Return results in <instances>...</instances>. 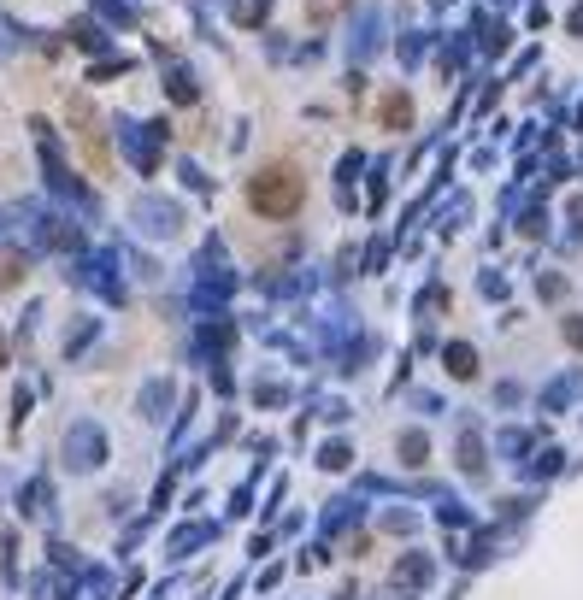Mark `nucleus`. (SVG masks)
Instances as JSON below:
<instances>
[{
    "instance_id": "nucleus-10",
    "label": "nucleus",
    "mask_w": 583,
    "mask_h": 600,
    "mask_svg": "<svg viewBox=\"0 0 583 600\" xmlns=\"http://www.w3.org/2000/svg\"><path fill=\"white\" fill-rule=\"evenodd\" d=\"M71 35H77V47H106V35L89 30V24H71Z\"/></svg>"
},
{
    "instance_id": "nucleus-8",
    "label": "nucleus",
    "mask_w": 583,
    "mask_h": 600,
    "mask_svg": "<svg viewBox=\"0 0 583 600\" xmlns=\"http://www.w3.org/2000/svg\"><path fill=\"white\" fill-rule=\"evenodd\" d=\"M407 118H413L407 95H389V100H383V124H389V130H407Z\"/></svg>"
},
{
    "instance_id": "nucleus-12",
    "label": "nucleus",
    "mask_w": 583,
    "mask_h": 600,
    "mask_svg": "<svg viewBox=\"0 0 583 600\" xmlns=\"http://www.w3.org/2000/svg\"><path fill=\"white\" fill-rule=\"evenodd\" d=\"M95 6H101V12H106V18H113V24H124V18H130V12H124L118 0H95Z\"/></svg>"
},
{
    "instance_id": "nucleus-9",
    "label": "nucleus",
    "mask_w": 583,
    "mask_h": 600,
    "mask_svg": "<svg viewBox=\"0 0 583 600\" xmlns=\"http://www.w3.org/2000/svg\"><path fill=\"white\" fill-rule=\"evenodd\" d=\"M18 277H24V259H18V254H6V259H0V289H12Z\"/></svg>"
},
{
    "instance_id": "nucleus-7",
    "label": "nucleus",
    "mask_w": 583,
    "mask_h": 600,
    "mask_svg": "<svg viewBox=\"0 0 583 600\" xmlns=\"http://www.w3.org/2000/svg\"><path fill=\"white\" fill-rule=\"evenodd\" d=\"M89 283H101V295H106V300H118V277H113V259H106V254H95V259H89Z\"/></svg>"
},
{
    "instance_id": "nucleus-11",
    "label": "nucleus",
    "mask_w": 583,
    "mask_h": 600,
    "mask_svg": "<svg viewBox=\"0 0 583 600\" xmlns=\"http://www.w3.org/2000/svg\"><path fill=\"white\" fill-rule=\"evenodd\" d=\"M448 365L460 371V377H471V354H466V347H448Z\"/></svg>"
},
{
    "instance_id": "nucleus-1",
    "label": "nucleus",
    "mask_w": 583,
    "mask_h": 600,
    "mask_svg": "<svg viewBox=\"0 0 583 600\" xmlns=\"http://www.w3.org/2000/svg\"><path fill=\"white\" fill-rule=\"evenodd\" d=\"M301 200H307V177L289 159H271V165H259L254 177H247V206H254L259 218H295Z\"/></svg>"
},
{
    "instance_id": "nucleus-13",
    "label": "nucleus",
    "mask_w": 583,
    "mask_h": 600,
    "mask_svg": "<svg viewBox=\"0 0 583 600\" xmlns=\"http://www.w3.org/2000/svg\"><path fill=\"white\" fill-rule=\"evenodd\" d=\"M0 365H6V342H0Z\"/></svg>"
},
{
    "instance_id": "nucleus-4",
    "label": "nucleus",
    "mask_w": 583,
    "mask_h": 600,
    "mask_svg": "<svg viewBox=\"0 0 583 600\" xmlns=\"http://www.w3.org/2000/svg\"><path fill=\"white\" fill-rule=\"evenodd\" d=\"M136 224H142L147 235H171L177 230V206H166V200H136Z\"/></svg>"
},
{
    "instance_id": "nucleus-3",
    "label": "nucleus",
    "mask_w": 583,
    "mask_h": 600,
    "mask_svg": "<svg viewBox=\"0 0 583 600\" xmlns=\"http://www.w3.org/2000/svg\"><path fill=\"white\" fill-rule=\"evenodd\" d=\"M124 130H130V135H124V147H130V159H136V165H142V171H154V165H159V124H147V130H136V124H124Z\"/></svg>"
},
{
    "instance_id": "nucleus-5",
    "label": "nucleus",
    "mask_w": 583,
    "mask_h": 600,
    "mask_svg": "<svg viewBox=\"0 0 583 600\" xmlns=\"http://www.w3.org/2000/svg\"><path fill=\"white\" fill-rule=\"evenodd\" d=\"M71 118H77V135H83V147H89V154H101V147H106V135L95 130V118H89V100H83V95H71Z\"/></svg>"
},
{
    "instance_id": "nucleus-2",
    "label": "nucleus",
    "mask_w": 583,
    "mask_h": 600,
    "mask_svg": "<svg viewBox=\"0 0 583 600\" xmlns=\"http://www.w3.org/2000/svg\"><path fill=\"white\" fill-rule=\"evenodd\" d=\"M101 454H106V435L95 430V424H77V430L65 435V465H71V471L101 465Z\"/></svg>"
},
{
    "instance_id": "nucleus-6",
    "label": "nucleus",
    "mask_w": 583,
    "mask_h": 600,
    "mask_svg": "<svg viewBox=\"0 0 583 600\" xmlns=\"http://www.w3.org/2000/svg\"><path fill=\"white\" fill-rule=\"evenodd\" d=\"M42 159H47V183H54V189H59V195H71V200H89V195H83V183H77V177H71V171H65V165H59V159H54V154H42Z\"/></svg>"
}]
</instances>
